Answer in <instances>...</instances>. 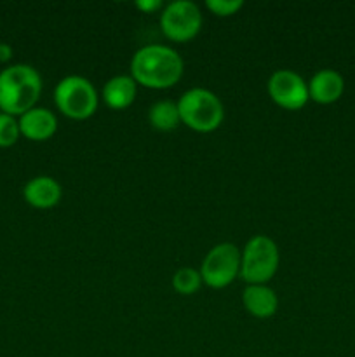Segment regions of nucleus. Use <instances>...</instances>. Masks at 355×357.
Instances as JSON below:
<instances>
[{
  "label": "nucleus",
  "instance_id": "obj_1",
  "mask_svg": "<svg viewBox=\"0 0 355 357\" xmlns=\"http://www.w3.org/2000/svg\"><path fill=\"white\" fill-rule=\"evenodd\" d=\"M131 73L138 86L148 89H169L176 86L184 72V63L180 52L164 44H148L132 54Z\"/></svg>",
  "mask_w": 355,
  "mask_h": 357
},
{
  "label": "nucleus",
  "instance_id": "obj_15",
  "mask_svg": "<svg viewBox=\"0 0 355 357\" xmlns=\"http://www.w3.org/2000/svg\"><path fill=\"white\" fill-rule=\"evenodd\" d=\"M171 284H173V289L178 295L190 296L195 295L202 288L204 282H202L200 272L191 267H181L174 272L173 279H171Z\"/></svg>",
  "mask_w": 355,
  "mask_h": 357
},
{
  "label": "nucleus",
  "instance_id": "obj_2",
  "mask_svg": "<svg viewBox=\"0 0 355 357\" xmlns=\"http://www.w3.org/2000/svg\"><path fill=\"white\" fill-rule=\"evenodd\" d=\"M42 77L37 68L16 63L0 72V112L19 117L37 107L42 94Z\"/></svg>",
  "mask_w": 355,
  "mask_h": 357
},
{
  "label": "nucleus",
  "instance_id": "obj_16",
  "mask_svg": "<svg viewBox=\"0 0 355 357\" xmlns=\"http://www.w3.org/2000/svg\"><path fill=\"white\" fill-rule=\"evenodd\" d=\"M19 136L21 131L17 117L0 112V146L2 149L13 146L19 139Z\"/></svg>",
  "mask_w": 355,
  "mask_h": 357
},
{
  "label": "nucleus",
  "instance_id": "obj_9",
  "mask_svg": "<svg viewBox=\"0 0 355 357\" xmlns=\"http://www.w3.org/2000/svg\"><path fill=\"white\" fill-rule=\"evenodd\" d=\"M21 136L31 142H45L52 138L58 129V119L45 107H33L17 117Z\"/></svg>",
  "mask_w": 355,
  "mask_h": 357
},
{
  "label": "nucleus",
  "instance_id": "obj_3",
  "mask_svg": "<svg viewBox=\"0 0 355 357\" xmlns=\"http://www.w3.org/2000/svg\"><path fill=\"white\" fill-rule=\"evenodd\" d=\"M181 124L195 132H212L225 121V107L216 93L205 87H191L180 96Z\"/></svg>",
  "mask_w": 355,
  "mask_h": 357
},
{
  "label": "nucleus",
  "instance_id": "obj_12",
  "mask_svg": "<svg viewBox=\"0 0 355 357\" xmlns=\"http://www.w3.org/2000/svg\"><path fill=\"white\" fill-rule=\"evenodd\" d=\"M242 305L256 319H268L278 309L277 293L268 284H247L242 291Z\"/></svg>",
  "mask_w": 355,
  "mask_h": 357
},
{
  "label": "nucleus",
  "instance_id": "obj_11",
  "mask_svg": "<svg viewBox=\"0 0 355 357\" xmlns=\"http://www.w3.org/2000/svg\"><path fill=\"white\" fill-rule=\"evenodd\" d=\"M63 188L59 181L52 176H35L26 181L23 188V197L31 208L51 209L61 201Z\"/></svg>",
  "mask_w": 355,
  "mask_h": 357
},
{
  "label": "nucleus",
  "instance_id": "obj_17",
  "mask_svg": "<svg viewBox=\"0 0 355 357\" xmlns=\"http://www.w3.org/2000/svg\"><path fill=\"white\" fill-rule=\"evenodd\" d=\"M205 7L218 17H230L244 7L242 0H207Z\"/></svg>",
  "mask_w": 355,
  "mask_h": 357
},
{
  "label": "nucleus",
  "instance_id": "obj_10",
  "mask_svg": "<svg viewBox=\"0 0 355 357\" xmlns=\"http://www.w3.org/2000/svg\"><path fill=\"white\" fill-rule=\"evenodd\" d=\"M345 79L333 68H322L313 73L308 82L310 100L319 105H333L343 96Z\"/></svg>",
  "mask_w": 355,
  "mask_h": 357
},
{
  "label": "nucleus",
  "instance_id": "obj_8",
  "mask_svg": "<svg viewBox=\"0 0 355 357\" xmlns=\"http://www.w3.org/2000/svg\"><path fill=\"white\" fill-rule=\"evenodd\" d=\"M270 100L284 110H301L310 101L308 82L298 72L289 68L275 70L267 82Z\"/></svg>",
  "mask_w": 355,
  "mask_h": 357
},
{
  "label": "nucleus",
  "instance_id": "obj_13",
  "mask_svg": "<svg viewBox=\"0 0 355 357\" xmlns=\"http://www.w3.org/2000/svg\"><path fill=\"white\" fill-rule=\"evenodd\" d=\"M138 94V84L131 75H115L106 80L101 91L104 105L113 110H124L129 108L136 100Z\"/></svg>",
  "mask_w": 355,
  "mask_h": 357
},
{
  "label": "nucleus",
  "instance_id": "obj_5",
  "mask_svg": "<svg viewBox=\"0 0 355 357\" xmlns=\"http://www.w3.org/2000/svg\"><path fill=\"white\" fill-rule=\"evenodd\" d=\"M54 103L65 117L86 121L96 114L100 96L89 79L82 75H66L56 84Z\"/></svg>",
  "mask_w": 355,
  "mask_h": 357
},
{
  "label": "nucleus",
  "instance_id": "obj_19",
  "mask_svg": "<svg viewBox=\"0 0 355 357\" xmlns=\"http://www.w3.org/2000/svg\"><path fill=\"white\" fill-rule=\"evenodd\" d=\"M13 58V47L7 42H0V61L6 63Z\"/></svg>",
  "mask_w": 355,
  "mask_h": 357
},
{
  "label": "nucleus",
  "instance_id": "obj_18",
  "mask_svg": "<svg viewBox=\"0 0 355 357\" xmlns=\"http://www.w3.org/2000/svg\"><path fill=\"white\" fill-rule=\"evenodd\" d=\"M134 7L145 14H153L159 13V10L162 13L164 3L160 0H138V2H134Z\"/></svg>",
  "mask_w": 355,
  "mask_h": 357
},
{
  "label": "nucleus",
  "instance_id": "obj_7",
  "mask_svg": "<svg viewBox=\"0 0 355 357\" xmlns=\"http://www.w3.org/2000/svg\"><path fill=\"white\" fill-rule=\"evenodd\" d=\"M202 28V13L191 0H174L160 13V30L169 40L188 42Z\"/></svg>",
  "mask_w": 355,
  "mask_h": 357
},
{
  "label": "nucleus",
  "instance_id": "obj_4",
  "mask_svg": "<svg viewBox=\"0 0 355 357\" xmlns=\"http://www.w3.org/2000/svg\"><path fill=\"white\" fill-rule=\"evenodd\" d=\"M281 251L271 237L258 234L240 251V279L247 284H268L277 274Z\"/></svg>",
  "mask_w": 355,
  "mask_h": 357
},
{
  "label": "nucleus",
  "instance_id": "obj_14",
  "mask_svg": "<svg viewBox=\"0 0 355 357\" xmlns=\"http://www.w3.org/2000/svg\"><path fill=\"white\" fill-rule=\"evenodd\" d=\"M148 121L150 126H152L153 129H157V131H174V129L181 124L178 103L171 100L155 101V103L148 108Z\"/></svg>",
  "mask_w": 355,
  "mask_h": 357
},
{
  "label": "nucleus",
  "instance_id": "obj_6",
  "mask_svg": "<svg viewBox=\"0 0 355 357\" xmlns=\"http://www.w3.org/2000/svg\"><path fill=\"white\" fill-rule=\"evenodd\" d=\"M200 278L205 286L223 289L240 278V250L232 243H219L202 260Z\"/></svg>",
  "mask_w": 355,
  "mask_h": 357
}]
</instances>
